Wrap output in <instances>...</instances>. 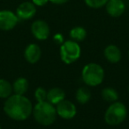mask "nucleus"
Returning a JSON list of instances; mask_svg holds the SVG:
<instances>
[{
    "label": "nucleus",
    "mask_w": 129,
    "mask_h": 129,
    "mask_svg": "<svg viewBox=\"0 0 129 129\" xmlns=\"http://www.w3.org/2000/svg\"><path fill=\"white\" fill-rule=\"evenodd\" d=\"M65 93L60 88H52L47 91V101L54 105H57L59 102L65 99Z\"/></svg>",
    "instance_id": "ddd939ff"
},
{
    "label": "nucleus",
    "mask_w": 129,
    "mask_h": 129,
    "mask_svg": "<svg viewBox=\"0 0 129 129\" xmlns=\"http://www.w3.org/2000/svg\"><path fill=\"white\" fill-rule=\"evenodd\" d=\"M128 92H129V86H128Z\"/></svg>",
    "instance_id": "b1692460"
},
{
    "label": "nucleus",
    "mask_w": 129,
    "mask_h": 129,
    "mask_svg": "<svg viewBox=\"0 0 129 129\" xmlns=\"http://www.w3.org/2000/svg\"><path fill=\"white\" fill-rule=\"evenodd\" d=\"M56 111L58 115L64 119H72L77 113L75 105L65 99L58 104L56 106Z\"/></svg>",
    "instance_id": "6e6552de"
},
{
    "label": "nucleus",
    "mask_w": 129,
    "mask_h": 129,
    "mask_svg": "<svg viewBox=\"0 0 129 129\" xmlns=\"http://www.w3.org/2000/svg\"><path fill=\"white\" fill-rule=\"evenodd\" d=\"M76 100L78 101L81 105L87 104L91 99V92L86 87H81V88L78 89L75 94Z\"/></svg>",
    "instance_id": "dca6fc26"
},
{
    "label": "nucleus",
    "mask_w": 129,
    "mask_h": 129,
    "mask_svg": "<svg viewBox=\"0 0 129 129\" xmlns=\"http://www.w3.org/2000/svg\"><path fill=\"white\" fill-rule=\"evenodd\" d=\"M49 1L54 5H64V4L67 3L69 0H49Z\"/></svg>",
    "instance_id": "5701e85b"
},
{
    "label": "nucleus",
    "mask_w": 129,
    "mask_h": 129,
    "mask_svg": "<svg viewBox=\"0 0 129 129\" xmlns=\"http://www.w3.org/2000/svg\"><path fill=\"white\" fill-rule=\"evenodd\" d=\"M34 118L38 124L42 126H50L57 119V111L54 105L48 101L38 102L33 107Z\"/></svg>",
    "instance_id": "f03ea898"
},
{
    "label": "nucleus",
    "mask_w": 129,
    "mask_h": 129,
    "mask_svg": "<svg viewBox=\"0 0 129 129\" xmlns=\"http://www.w3.org/2000/svg\"><path fill=\"white\" fill-rule=\"evenodd\" d=\"M0 129H2V128H1V126H0Z\"/></svg>",
    "instance_id": "393cba45"
},
{
    "label": "nucleus",
    "mask_w": 129,
    "mask_h": 129,
    "mask_svg": "<svg viewBox=\"0 0 129 129\" xmlns=\"http://www.w3.org/2000/svg\"><path fill=\"white\" fill-rule=\"evenodd\" d=\"M82 80L88 86L95 87L101 84L104 78V70L97 63H88L81 71Z\"/></svg>",
    "instance_id": "7ed1b4c3"
},
{
    "label": "nucleus",
    "mask_w": 129,
    "mask_h": 129,
    "mask_svg": "<svg viewBox=\"0 0 129 129\" xmlns=\"http://www.w3.org/2000/svg\"><path fill=\"white\" fill-rule=\"evenodd\" d=\"M29 83L28 81L25 77H19L14 81L12 84V89H13L14 94L18 95H24L28 90Z\"/></svg>",
    "instance_id": "4468645a"
},
{
    "label": "nucleus",
    "mask_w": 129,
    "mask_h": 129,
    "mask_svg": "<svg viewBox=\"0 0 129 129\" xmlns=\"http://www.w3.org/2000/svg\"><path fill=\"white\" fill-rule=\"evenodd\" d=\"M36 13V6L29 1L21 3L16 10V15L21 20H28L34 17Z\"/></svg>",
    "instance_id": "1a4fd4ad"
},
{
    "label": "nucleus",
    "mask_w": 129,
    "mask_h": 129,
    "mask_svg": "<svg viewBox=\"0 0 129 129\" xmlns=\"http://www.w3.org/2000/svg\"><path fill=\"white\" fill-rule=\"evenodd\" d=\"M69 35L72 41H76V42H80V41H83L86 39L87 31L82 26H75L71 29Z\"/></svg>",
    "instance_id": "2eb2a0df"
},
{
    "label": "nucleus",
    "mask_w": 129,
    "mask_h": 129,
    "mask_svg": "<svg viewBox=\"0 0 129 129\" xmlns=\"http://www.w3.org/2000/svg\"><path fill=\"white\" fill-rule=\"evenodd\" d=\"M19 18L16 13L12 11L2 10L0 11V30L11 31L17 26L19 22Z\"/></svg>",
    "instance_id": "423d86ee"
},
{
    "label": "nucleus",
    "mask_w": 129,
    "mask_h": 129,
    "mask_svg": "<svg viewBox=\"0 0 129 129\" xmlns=\"http://www.w3.org/2000/svg\"><path fill=\"white\" fill-rule=\"evenodd\" d=\"M102 98L106 102L113 103L118 100L119 94L115 89L112 88V87H106L102 90Z\"/></svg>",
    "instance_id": "a211bd4d"
},
{
    "label": "nucleus",
    "mask_w": 129,
    "mask_h": 129,
    "mask_svg": "<svg viewBox=\"0 0 129 129\" xmlns=\"http://www.w3.org/2000/svg\"><path fill=\"white\" fill-rule=\"evenodd\" d=\"M81 54V49L79 43L70 40L65 41L60 46V58L65 64L75 62Z\"/></svg>",
    "instance_id": "39448f33"
},
{
    "label": "nucleus",
    "mask_w": 129,
    "mask_h": 129,
    "mask_svg": "<svg viewBox=\"0 0 129 129\" xmlns=\"http://www.w3.org/2000/svg\"><path fill=\"white\" fill-rule=\"evenodd\" d=\"M42 56V50L37 44H29L27 46L24 51V57L28 62L34 64L40 60Z\"/></svg>",
    "instance_id": "9b49d317"
},
{
    "label": "nucleus",
    "mask_w": 129,
    "mask_h": 129,
    "mask_svg": "<svg viewBox=\"0 0 129 129\" xmlns=\"http://www.w3.org/2000/svg\"><path fill=\"white\" fill-rule=\"evenodd\" d=\"M12 91V85L7 80L0 78V99H8Z\"/></svg>",
    "instance_id": "f3484780"
},
{
    "label": "nucleus",
    "mask_w": 129,
    "mask_h": 129,
    "mask_svg": "<svg viewBox=\"0 0 129 129\" xmlns=\"http://www.w3.org/2000/svg\"><path fill=\"white\" fill-rule=\"evenodd\" d=\"M31 33L38 41H44L48 39L50 34V28L48 23L42 19L34 21L31 25Z\"/></svg>",
    "instance_id": "0eeeda50"
},
{
    "label": "nucleus",
    "mask_w": 129,
    "mask_h": 129,
    "mask_svg": "<svg viewBox=\"0 0 129 129\" xmlns=\"http://www.w3.org/2000/svg\"><path fill=\"white\" fill-rule=\"evenodd\" d=\"M85 4L88 5V7L93 9H98L102 8V7L105 6L107 4L108 0H84Z\"/></svg>",
    "instance_id": "6ab92c4d"
},
{
    "label": "nucleus",
    "mask_w": 129,
    "mask_h": 129,
    "mask_svg": "<svg viewBox=\"0 0 129 129\" xmlns=\"http://www.w3.org/2000/svg\"><path fill=\"white\" fill-rule=\"evenodd\" d=\"M106 12L110 17H120L126 10V5L122 0H108L105 5Z\"/></svg>",
    "instance_id": "9d476101"
},
{
    "label": "nucleus",
    "mask_w": 129,
    "mask_h": 129,
    "mask_svg": "<svg viewBox=\"0 0 129 129\" xmlns=\"http://www.w3.org/2000/svg\"><path fill=\"white\" fill-rule=\"evenodd\" d=\"M34 98L37 100V102H43L47 101V91L42 87L36 89L34 91Z\"/></svg>",
    "instance_id": "aec40b11"
},
{
    "label": "nucleus",
    "mask_w": 129,
    "mask_h": 129,
    "mask_svg": "<svg viewBox=\"0 0 129 129\" xmlns=\"http://www.w3.org/2000/svg\"><path fill=\"white\" fill-rule=\"evenodd\" d=\"M48 2H50L49 0H32V3L34 4L35 6H43L46 5Z\"/></svg>",
    "instance_id": "4be33fe9"
},
{
    "label": "nucleus",
    "mask_w": 129,
    "mask_h": 129,
    "mask_svg": "<svg viewBox=\"0 0 129 129\" xmlns=\"http://www.w3.org/2000/svg\"><path fill=\"white\" fill-rule=\"evenodd\" d=\"M5 114L12 119L22 121L27 119L33 112L32 103L24 95L14 94L6 99L4 104Z\"/></svg>",
    "instance_id": "f257e3e1"
},
{
    "label": "nucleus",
    "mask_w": 129,
    "mask_h": 129,
    "mask_svg": "<svg viewBox=\"0 0 129 129\" xmlns=\"http://www.w3.org/2000/svg\"><path fill=\"white\" fill-rule=\"evenodd\" d=\"M53 41L55 43H57V44H60V45L65 41L64 37H63V35L61 34H56L53 37Z\"/></svg>",
    "instance_id": "412c9836"
},
{
    "label": "nucleus",
    "mask_w": 129,
    "mask_h": 129,
    "mask_svg": "<svg viewBox=\"0 0 129 129\" xmlns=\"http://www.w3.org/2000/svg\"><path fill=\"white\" fill-rule=\"evenodd\" d=\"M105 59L112 63H117L121 60L122 54L119 47L115 45H109L105 48L103 51Z\"/></svg>",
    "instance_id": "f8f14e48"
},
{
    "label": "nucleus",
    "mask_w": 129,
    "mask_h": 129,
    "mask_svg": "<svg viewBox=\"0 0 129 129\" xmlns=\"http://www.w3.org/2000/svg\"></svg>",
    "instance_id": "a878e982"
},
{
    "label": "nucleus",
    "mask_w": 129,
    "mask_h": 129,
    "mask_svg": "<svg viewBox=\"0 0 129 129\" xmlns=\"http://www.w3.org/2000/svg\"><path fill=\"white\" fill-rule=\"evenodd\" d=\"M127 110L124 104L113 102L104 113V120L110 126H118L126 119Z\"/></svg>",
    "instance_id": "20e7f679"
}]
</instances>
